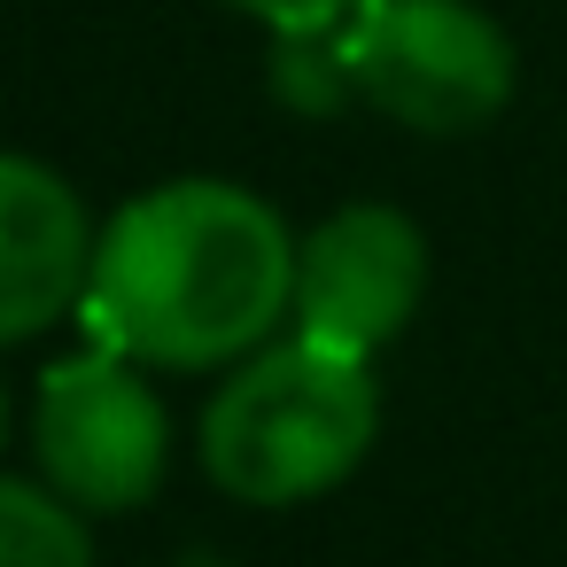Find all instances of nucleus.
<instances>
[{"label":"nucleus","mask_w":567,"mask_h":567,"mask_svg":"<svg viewBox=\"0 0 567 567\" xmlns=\"http://www.w3.org/2000/svg\"><path fill=\"white\" fill-rule=\"evenodd\" d=\"M427 296V241L389 203H350L296 249V334L373 358L412 327Z\"/></svg>","instance_id":"39448f33"},{"label":"nucleus","mask_w":567,"mask_h":567,"mask_svg":"<svg viewBox=\"0 0 567 567\" xmlns=\"http://www.w3.org/2000/svg\"><path fill=\"white\" fill-rule=\"evenodd\" d=\"M226 9H241L257 24H272L280 40H296V32H334L358 0H226Z\"/></svg>","instance_id":"6e6552de"},{"label":"nucleus","mask_w":567,"mask_h":567,"mask_svg":"<svg viewBox=\"0 0 567 567\" xmlns=\"http://www.w3.org/2000/svg\"><path fill=\"white\" fill-rule=\"evenodd\" d=\"M94 241L102 234L86 226L71 179L0 148V342H24L55 327L71 303H86Z\"/></svg>","instance_id":"423d86ee"},{"label":"nucleus","mask_w":567,"mask_h":567,"mask_svg":"<svg viewBox=\"0 0 567 567\" xmlns=\"http://www.w3.org/2000/svg\"><path fill=\"white\" fill-rule=\"evenodd\" d=\"M0 567H94V536L48 482L0 474Z\"/></svg>","instance_id":"0eeeda50"},{"label":"nucleus","mask_w":567,"mask_h":567,"mask_svg":"<svg viewBox=\"0 0 567 567\" xmlns=\"http://www.w3.org/2000/svg\"><path fill=\"white\" fill-rule=\"evenodd\" d=\"M381 435L373 365L311 334L249 350L203 404V466L241 505H303L358 474Z\"/></svg>","instance_id":"f03ea898"},{"label":"nucleus","mask_w":567,"mask_h":567,"mask_svg":"<svg viewBox=\"0 0 567 567\" xmlns=\"http://www.w3.org/2000/svg\"><path fill=\"white\" fill-rule=\"evenodd\" d=\"M296 311V234L272 203L226 179H172L133 195L86 280V327L102 350L164 373H203L265 350Z\"/></svg>","instance_id":"f257e3e1"},{"label":"nucleus","mask_w":567,"mask_h":567,"mask_svg":"<svg viewBox=\"0 0 567 567\" xmlns=\"http://www.w3.org/2000/svg\"><path fill=\"white\" fill-rule=\"evenodd\" d=\"M350 94L412 133H474L513 94V40L474 0H358L334 24Z\"/></svg>","instance_id":"7ed1b4c3"},{"label":"nucleus","mask_w":567,"mask_h":567,"mask_svg":"<svg viewBox=\"0 0 567 567\" xmlns=\"http://www.w3.org/2000/svg\"><path fill=\"white\" fill-rule=\"evenodd\" d=\"M0 435H9V396H0Z\"/></svg>","instance_id":"1a4fd4ad"},{"label":"nucleus","mask_w":567,"mask_h":567,"mask_svg":"<svg viewBox=\"0 0 567 567\" xmlns=\"http://www.w3.org/2000/svg\"><path fill=\"white\" fill-rule=\"evenodd\" d=\"M32 451H40V482L55 497H71L79 513H133L164 489L172 420L133 358L86 350V358L48 365L40 412H32Z\"/></svg>","instance_id":"20e7f679"}]
</instances>
